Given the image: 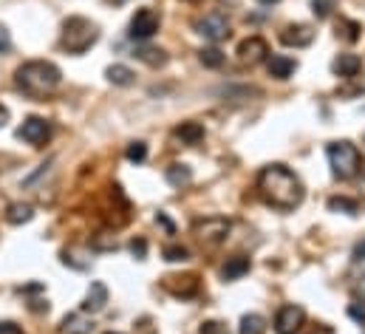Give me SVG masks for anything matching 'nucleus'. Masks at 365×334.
<instances>
[{
    "label": "nucleus",
    "instance_id": "1",
    "mask_svg": "<svg viewBox=\"0 0 365 334\" xmlns=\"http://www.w3.org/2000/svg\"><path fill=\"white\" fill-rule=\"evenodd\" d=\"M261 198L274 210H294L303 201V184L286 165H269L258 176Z\"/></svg>",
    "mask_w": 365,
    "mask_h": 334
},
{
    "label": "nucleus",
    "instance_id": "2",
    "mask_svg": "<svg viewBox=\"0 0 365 334\" xmlns=\"http://www.w3.org/2000/svg\"><path fill=\"white\" fill-rule=\"evenodd\" d=\"M63 83V74L54 63H46V60H31V63H23L14 74V85L31 96V99H40L46 93H51L57 85Z\"/></svg>",
    "mask_w": 365,
    "mask_h": 334
},
{
    "label": "nucleus",
    "instance_id": "3",
    "mask_svg": "<svg viewBox=\"0 0 365 334\" xmlns=\"http://www.w3.org/2000/svg\"><path fill=\"white\" fill-rule=\"evenodd\" d=\"M99 40V29L88 17H68L63 23V34H60V46L68 54H86L93 43Z\"/></svg>",
    "mask_w": 365,
    "mask_h": 334
},
{
    "label": "nucleus",
    "instance_id": "4",
    "mask_svg": "<svg viewBox=\"0 0 365 334\" xmlns=\"http://www.w3.org/2000/svg\"><path fill=\"white\" fill-rule=\"evenodd\" d=\"M326 153H329V165H331L334 178L349 181V178L360 176V170H363V153L351 142H331L326 148Z\"/></svg>",
    "mask_w": 365,
    "mask_h": 334
},
{
    "label": "nucleus",
    "instance_id": "5",
    "mask_svg": "<svg viewBox=\"0 0 365 334\" xmlns=\"http://www.w3.org/2000/svg\"><path fill=\"white\" fill-rule=\"evenodd\" d=\"M195 31L204 40L218 43V40H227L230 37V23H227V17L221 11H210V14H204V17L195 20Z\"/></svg>",
    "mask_w": 365,
    "mask_h": 334
},
{
    "label": "nucleus",
    "instance_id": "6",
    "mask_svg": "<svg viewBox=\"0 0 365 334\" xmlns=\"http://www.w3.org/2000/svg\"><path fill=\"white\" fill-rule=\"evenodd\" d=\"M159 31V14L153 11V9H136V14H133V20H130V40H139V43H145V40H150L153 34Z\"/></svg>",
    "mask_w": 365,
    "mask_h": 334
},
{
    "label": "nucleus",
    "instance_id": "7",
    "mask_svg": "<svg viewBox=\"0 0 365 334\" xmlns=\"http://www.w3.org/2000/svg\"><path fill=\"white\" fill-rule=\"evenodd\" d=\"M48 136H51V125H48L46 119H40V116H29V119L17 128V139H23V142H29V145H34V148L46 145Z\"/></svg>",
    "mask_w": 365,
    "mask_h": 334
},
{
    "label": "nucleus",
    "instance_id": "8",
    "mask_svg": "<svg viewBox=\"0 0 365 334\" xmlns=\"http://www.w3.org/2000/svg\"><path fill=\"white\" fill-rule=\"evenodd\" d=\"M303 320H306V312L300 306H283L274 318V332L277 334H297L303 329Z\"/></svg>",
    "mask_w": 365,
    "mask_h": 334
},
{
    "label": "nucleus",
    "instance_id": "9",
    "mask_svg": "<svg viewBox=\"0 0 365 334\" xmlns=\"http://www.w3.org/2000/svg\"><path fill=\"white\" fill-rule=\"evenodd\" d=\"M227 233H230V221H227V218H204V221L195 224V236H198L201 241H207V244L224 241Z\"/></svg>",
    "mask_w": 365,
    "mask_h": 334
},
{
    "label": "nucleus",
    "instance_id": "10",
    "mask_svg": "<svg viewBox=\"0 0 365 334\" xmlns=\"http://www.w3.org/2000/svg\"><path fill=\"white\" fill-rule=\"evenodd\" d=\"M267 54H269V46H267L264 37H250V40H244V43L238 46V60H241V63H250V66L264 63Z\"/></svg>",
    "mask_w": 365,
    "mask_h": 334
},
{
    "label": "nucleus",
    "instance_id": "11",
    "mask_svg": "<svg viewBox=\"0 0 365 334\" xmlns=\"http://www.w3.org/2000/svg\"><path fill=\"white\" fill-rule=\"evenodd\" d=\"M280 40L283 46H294V49H306L312 40H314V31L309 26H286L280 31Z\"/></svg>",
    "mask_w": 365,
    "mask_h": 334
},
{
    "label": "nucleus",
    "instance_id": "12",
    "mask_svg": "<svg viewBox=\"0 0 365 334\" xmlns=\"http://www.w3.org/2000/svg\"><path fill=\"white\" fill-rule=\"evenodd\" d=\"M331 71L343 80H354L360 71H363V60L357 54H340L334 63H331Z\"/></svg>",
    "mask_w": 365,
    "mask_h": 334
},
{
    "label": "nucleus",
    "instance_id": "13",
    "mask_svg": "<svg viewBox=\"0 0 365 334\" xmlns=\"http://www.w3.org/2000/svg\"><path fill=\"white\" fill-rule=\"evenodd\" d=\"M267 71H269V77H274V80H289L297 71V63L292 57L272 54V57H267Z\"/></svg>",
    "mask_w": 365,
    "mask_h": 334
},
{
    "label": "nucleus",
    "instance_id": "14",
    "mask_svg": "<svg viewBox=\"0 0 365 334\" xmlns=\"http://www.w3.org/2000/svg\"><path fill=\"white\" fill-rule=\"evenodd\" d=\"M105 303H108V286L105 283H99V280H93L91 289H88V295H86V303H83V312H102L105 309Z\"/></svg>",
    "mask_w": 365,
    "mask_h": 334
},
{
    "label": "nucleus",
    "instance_id": "15",
    "mask_svg": "<svg viewBox=\"0 0 365 334\" xmlns=\"http://www.w3.org/2000/svg\"><path fill=\"white\" fill-rule=\"evenodd\" d=\"M165 286H168L173 295H179V298H192V295L198 292V278H195V275L168 278V280H165Z\"/></svg>",
    "mask_w": 365,
    "mask_h": 334
},
{
    "label": "nucleus",
    "instance_id": "16",
    "mask_svg": "<svg viewBox=\"0 0 365 334\" xmlns=\"http://www.w3.org/2000/svg\"><path fill=\"white\" fill-rule=\"evenodd\" d=\"M250 272V258H244V255H235V258H230L224 266H221V278L224 280H238L241 275H247Z\"/></svg>",
    "mask_w": 365,
    "mask_h": 334
},
{
    "label": "nucleus",
    "instance_id": "17",
    "mask_svg": "<svg viewBox=\"0 0 365 334\" xmlns=\"http://www.w3.org/2000/svg\"><path fill=\"white\" fill-rule=\"evenodd\" d=\"M91 320L86 318V315H68L66 320H63V326H60V332L63 334H91Z\"/></svg>",
    "mask_w": 365,
    "mask_h": 334
},
{
    "label": "nucleus",
    "instance_id": "18",
    "mask_svg": "<svg viewBox=\"0 0 365 334\" xmlns=\"http://www.w3.org/2000/svg\"><path fill=\"white\" fill-rule=\"evenodd\" d=\"M329 210L331 213H346V216H360V201L357 198H349V196H334L329 198Z\"/></svg>",
    "mask_w": 365,
    "mask_h": 334
},
{
    "label": "nucleus",
    "instance_id": "19",
    "mask_svg": "<svg viewBox=\"0 0 365 334\" xmlns=\"http://www.w3.org/2000/svg\"><path fill=\"white\" fill-rule=\"evenodd\" d=\"M176 136L182 139L184 145H198V142L204 139V128H201L198 122H182V125L176 128Z\"/></svg>",
    "mask_w": 365,
    "mask_h": 334
},
{
    "label": "nucleus",
    "instance_id": "20",
    "mask_svg": "<svg viewBox=\"0 0 365 334\" xmlns=\"http://www.w3.org/2000/svg\"><path fill=\"white\" fill-rule=\"evenodd\" d=\"M133 57L142 60V63H148L150 69H162V66L168 63V54H165L162 49H136Z\"/></svg>",
    "mask_w": 365,
    "mask_h": 334
},
{
    "label": "nucleus",
    "instance_id": "21",
    "mask_svg": "<svg viewBox=\"0 0 365 334\" xmlns=\"http://www.w3.org/2000/svg\"><path fill=\"white\" fill-rule=\"evenodd\" d=\"M31 216H34V210L29 204H9V210H6L9 224H26V221H31Z\"/></svg>",
    "mask_w": 365,
    "mask_h": 334
},
{
    "label": "nucleus",
    "instance_id": "22",
    "mask_svg": "<svg viewBox=\"0 0 365 334\" xmlns=\"http://www.w3.org/2000/svg\"><path fill=\"white\" fill-rule=\"evenodd\" d=\"M165 176H168V181H170L173 187H187V184L192 181V173H190L187 165H170Z\"/></svg>",
    "mask_w": 365,
    "mask_h": 334
},
{
    "label": "nucleus",
    "instance_id": "23",
    "mask_svg": "<svg viewBox=\"0 0 365 334\" xmlns=\"http://www.w3.org/2000/svg\"><path fill=\"white\" fill-rule=\"evenodd\" d=\"M360 31H363V26L354 23V20H340L337 23V37H343L346 43H357L360 40Z\"/></svg>",
    "mask_w": 365,
    "mask_h": 334
},
{
    "label": "nucleus",
    "instance_id": "24",
    "mask_svg": "<svg viewBox=\"0 0 365 334\" xmlns=\"http://www.w3.org/2000/svg\"><path fill=\"white\" fill-rule=\"evenodd\" d=\"M241 334H267V320L261 315H244L241 318Z\"/></svg>",
    "mask_w": 365,
    "mask_h": 334
},
{
    "label": "nucleus",
    "instance_id": "25",
    "mask_svg": "<svg viewBox=\"0 0 365 334\" xmlns=\"http://www.w3.org/2000/svg\"><path fill=\"white\" fill-rule=\"evenodd\" d=\"M105 74H108V80H110L113 85H130L133 83V77H136L128 66H110Z\"/></svg>",
    "mask_w": 365,
    "mask_h": 334
},
{
    "label": "nucleus",
    "instance_id": "26",
    "mask_svg": "<svg viewBox=\"0 0 365 334\" xmlns=\"http://www.w3.org/2000/svg\"><path fill=\"white\" fill-rule=\"evenodd\" d=\"M198 60L207 66V69H221L224 66V54L218 49H201L198 51Z\"/></svg>",
    "mask_w": 365,
    "mask_h": 334
},
{
    "label": "nucleus",
    "instance_id": "27",
    "mask_svg": "<svg viewBox=\"0 0 365 334\" xmlns=\"http://www.w3.org/2000/svg\"><path fill=\"white\" fill-rule=\"evenodd\" d=\"M125 156H128V162H145L148 159V145L145 142H130L128 145V151H125Z\"/></svg>",
    "mask_w": 365,
    "mask_h": 334
},
{
    "label": "nucleus",
    "instance_id": "28",
    "mask_svg": "<svg viewBox=\"0 0 365 334\" xmlns=\"http://www.w3.org/2000/svg\"><path fill=\"white\" fill-rule=\"evenodd\" d=\"M334 6H337V0H312V11H314V17H320V20L331 17Z\"/></svg>",
    "mask_w": 365,
    "mask_h": 334
},
{
    "label": "nucleus",
    "instance_id": "29",
    "mask_svg": "<svg viewBox=\"0 0 365 334\" xmlns=\"http://www.w3.org/2000/svg\"><path fill=\"white\" fill-rule=\"evenodd\" d=\"M165 260H170V263H179V260H187V247H182V244H170V247H165Z\"/></svg>",
    "mask_w": 365,
    "mask_h": 334
},
{
    "label": "nucleus",
    "instance_id": "30",
    "mask_svg": "<svg viewBox=\"0 0 365 334\" xmlns=\"http://www.w3.org/2000/svg\"><path fill=\"white\" fill-rule=\"evenodd\" d=\"M198 334H230V329H227V323H221V320H207V323H201Z\"/></svg>",
    "mask_w": 365,
    "mask_h": 334
},
{
    "label": "nucleus",
    "instance_id": "31",
    "mask_svg": "<svg viewBox=\"0 0 365 334\" xmlns=\"http://www.w3.org/2000/svg\"><path fill=\"white\" fill-rule=\"evenodd\" d=\"M349 315H351V320L365 323V300H354V303L349 306Z\"/></svg>",
    "mask_w": 365,
    "mask_h": 334
},
{
    "label": "nucleus",
    "instance_id": "32",
    "mask_svg": "<svg viewBox=\"0 0 365 334\" xmlns=\"http://www.w3.org/2000/svg\"><path fill=\"white\" fill-rule=\"evenodd\" d=\"M130 252H133V258H145L148 255V241L145 238H133L130 241Z\"/></svg>",
    "mask_w": 365,
    "mask_h": 334
},
{
    "label": "nucleus",
    "instance_id": "33",
    "mask_svg": "<svg viewBox=\"0 0 365 334\" xmlns=\"http://www.w3.org/2000/svg\"><path fill=\"white\" fill-rule=\"evenodd\" d=\"M6 51H11V37H9V29L0 26V54H6Z\"/></svg>",
    "mask_w": 365,
    "mask_h": 334
},
{
    "label": "nucleus",
    "instance_id": "34",
    "mask_svg": "<svg viewBox=\"0 0 365 334\" xmlns=\"http://www.w3.org/2000/svg\"><path fill=\"white\" fill-rule=\"evenodd\" d=\"M354 260H365V238L354 244Z\"/></svg>",
    "mask_w": 365,
    "mask_h": 334
},
{
    "label": "nucleus",
    "instance_id": "35",
    "mask_svg": "<svg viewBox=\"0 0 365 334\" xmlns=\"http://www.w3.org/2000/svg\"><path fill=\"white\" fill-rule=\"evenodd\" d=\"M0 334H23V332H20L14 323H9V320H6V323H0Z\"/></svg>",
    "mask_w": 365,
    "mask_h": 334
},
{
    "label": "nucleus",
    "instance_id": "36",
    "mask_svg": "<svg viewBox=\"0 0 365 334\" xmlns=\"http://www.w3.org/2000/svg\"><path fill=\"white\" fill-rule=\"evenodd\" d=\"M6 122H9V111H6V108H3V105H0V128H3V125H6Z\"/></svg>",
    "mask_w": 365,
    "mask_h": 334
},
{
    "label": "nucleus",
    "instance_id": "37",
    "mask_svg": "<svg viewBox=\"0 0 365 334\" xmlns=\"http://www.w3.org/2000/svg\"><path fill=\"white\" fill-rule=\"evenodd\" d=\"M258 3H264V6H272V3H280V0H258Z\"/></svg>",
    "mask_w": 365,
    "mask_h": 334
},
{
    "label": "nucleus",
    "instance_id": "38",
    "mask_svg": "<svg viewBox=\"0 0 365 334\" xmlns=\"http://www.w3.org/2000/svg\"><path fill=\"white\" fill-rule=\"evenodd\" d=\"M363 193H365V176H363Z\"/></svg>",
    "mask_w": 365,
    "mask_h": 334
},
{
    "label": "nucleus",
    "instance_id": "39",
    "mask_svg": "<svg viewBox=\"0 0 365 334\" xmlns=\"http://www.w3.org/2000/svg\"><path fill=\"white\" fill-rule=\"evenodd\" d=\"M363 286H365V280H363Z\"/></svg>",
    "mask_w": 365,
    "mask_h": 334
},
{
    "label": "nucleus",
    "instance_id": "40",
    "mask_svg": "<svg viewBox=\"0 0 365 334\" xmlns=\"http://www.w3.org/2000/svg\"><path fill=\"white\" fill-rule=\"evenodd\" d=\"M108 334H113V332H108Z\"/></svg>",
    "mask_w": 365,
    "mask_h": 334
}]
</instances>
